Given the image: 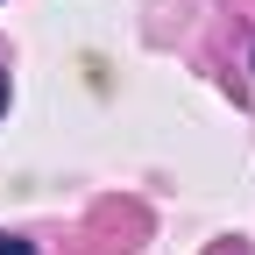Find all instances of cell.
<instances>
[{"label": "cell", "mask_w": 255, "mask_h": 255, "mask_svg": "<svg viewBox=\"0 0 255 255\" xmlns=\"http://www.w3.org/2000/svg\"><path fill=\"white\" fill-rule=\"evenodd\" d=\"M213 255H248V248H213Z\"/></svg>", "instance_id": "obj_3"}, {"label": "cell", "mask_w": 255, "mask_h": 255, "mask_svg": "<svg viewBox=\"0 0 255 255\" xmlns=\"http://www.w3.org/2000/svg\"><path fill=\"white\" fill-rule=\"evenodd\" d=\"M0 255H36L28 241H14V234H0Z\"/></svg>", "instance_id": "obj_1"}, {"label": "cell", "mask_w": 255, "mask_h": 255, "mask_svg": "<svg viewBox=\"0 0 255 255\" xmlns=\"http://www.w3.org/2000/svg\"><path fill=\"white\" fill-rule=\"evenodd\" d=\"M0 114H7V71H0Z\"/></svg>", "instance_id": "obj_2"}]
</instances>
